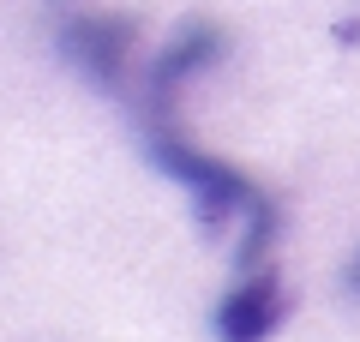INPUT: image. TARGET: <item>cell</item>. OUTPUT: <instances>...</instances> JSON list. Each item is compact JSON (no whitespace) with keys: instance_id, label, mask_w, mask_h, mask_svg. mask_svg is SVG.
<instances>
[{"instance_id":"cell-2","label":"cell","mask_w":360,"mask_h":342,"mask_svg":"<svg viewBox=\"0 0 360 342\" xmlns=\"http://www.w3.org/2000/svg\"><path fill=\"white\" fill-rule=\"evenodd\" d=\"M132 49H139V25L120 13H66L60 25V54L96 90H127Z\"/></svg>"},{"instance_id":"cell-5","label":"cell","mask_w":360,"mask_h":342,"mask_svg":"<svg viewBox=\"0 0 360 342\" xmlns=\"http://www.w3.org/2000/svg\"><path fill=\"white\" fill-rule=\"evenodd\" d=\"M354 289H360V258H354Z\"/></svg>"},{"instance_id":"cell-3","label":"cell","mask_w":360,"mask_h":342,"mask_svg":"<svg viewBox=\"0 0 360 342\" xmlns=\"http://www.w3.org/2000/svg\"><path fill=\"white\" fill-rule=\"evenodd\" d=\"M288 312V294L283 282L270 277V270H252L246 282H234L217 306V342H264L270 330L283 324Z\"/></svg>"},{"instance_id":"cell-1","label":"cell","mask_w":360,"mask_h":342,"mask_svg":"<svg viewBox=\"0 0 360 342\" xmlns=\"http://www.w3.org/2000/svg\"><path fill=\"white\" fill-rule=\"evenodd\" d=\"M144 144H150V163L162 168V175H174L180 186L193 192L198 204V222L217 234L222 222H234V216H252L258 204H264V192L252 186V180H240L229 163H217V156H205L198 144H186L174 132V120H144Z\"/></svg>"},{"instance_id":"cell-4","label":"cell","mask_w":360,"mask_h":342,"mask_svg":"<svg viewBox=\"0 0 360 342\" xmlns=\"http://www.w3.org/2000/svg\"><path fill=\"white\" fill-rule=\"evenodd\" d=\"M222 54V30L217 25H186L150 66V120H174V96L186 78H198L210 61Z\"/></svg>"}]
</instances>
